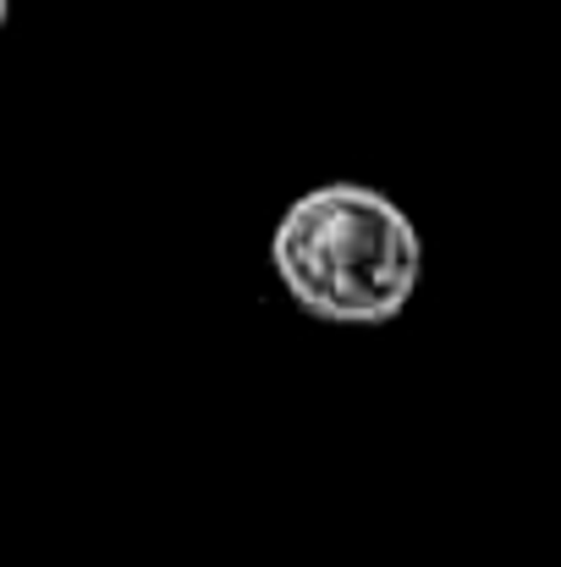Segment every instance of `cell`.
Returning <instances> with one entry per match:
<instances>
[{"label":"cell","instance_id":"obj_1","mask_svg":"<svg viewBox=\"0 0 561 567\" xmlns=\"http://www.w3.org/2000/svg\"><path fill=\"white\" fill-rule=\"evenodd\" d=\"M281 292L320 326H391L424 276V237L396 198L370 183L298 193L270 231Z\"/></svg>","mask_w":561,"mask_h":567},{"label":"cell","instance_id":"obj_2","mask_svg":"<svg viewBox=\"0 0 561 567\" xmlns=\"http://www.w3.org/2000/svg\"><path fill=\"white\" fill-rule=\"evenodd\" d=\"M6 17H11V0H0V33H6Z\"/></svg>","mask_w":561,"mask_h":567}]
</instances>
